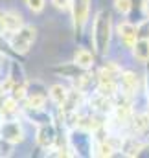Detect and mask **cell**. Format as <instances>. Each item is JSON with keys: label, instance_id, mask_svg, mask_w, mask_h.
Returning a JSON list of instances; mask_svg holds the SVG:
<instances>
[{"label": "cell", "instance_id": "d6986e66", "mask_svg": "<svg viewBox=\"0 0 149 158\" xmlns=\"http://www.w3.org/2000/svg\"><path fill=\"white\" fill-rule=\"evenodd\" d=\"M146 85H147V96H149V63H147V72H146Z\"/></svg>", "mask_w": 149, "mask_h": 158}, {"label": "cell", "instance_id": "9a60e30c", "mask_svg": "<svg viewBox=\"0 0 149 158\" xmlns=\"http://www.w3.org/2000/svg\"><path fill=\"white\" fill-rule=\"evenodd\" d=\"M52 4H53L57 9H66V7H70L72 0H52Z\"/></svg>", "mask_w": 149, "mask_h": 158}, {"label": "cell", "instance_id": "7c38bea8", "mask_svg": "<svg viewBox=\"0 0 149 158\" xmlns=\"http://www.w3.org/2000/svg\"><path fill=\"white\" fill-rule=\"evenodd\" d=\"M114 9L120 13V15H129V11L133 9V2L131 0H114Z\"/></svg>", "mask_w": 149, "mask_h": 158}, {"label": "cell", "instance_id": "8992f818", "mask_svg": "<svg viewBox=\"0 0 149 158\" xmlns=\"http://www.w3.org/2000/svg\"><path fill=\"white\" fill-rule=\"evenodd\" d=\"M138 86H140V81L134 72H131V70L121 72V76H120V94L121 96L133 98L138 92Z\"/></svg>", "mask_w": 149, "mask_h": 158}, {"label": "cell", "instance_id": "52a82bcc", "mask_svg": "<svg viewBox=\"0 0 149 158\" xmlns=\"http://www.w3.org/2000/svg\"><path fill=\"white\" fill-rule=\"evenodd\" d=\"M55 140H57V132H55L52 123H44V125L37 127V134H35L37 145H40L42 149H52Z\"/></svg>", "mask_w": 149, "mask_h": 158}, {"label": "cell", "instance_id": "4fadbf2b", "mask_svg": "<svg viewBox=\"0 0 149 158\" xmlns=\"http://www.w3.org/2000/svg\"><path fill=\"white\" fill-rule=\"evenodd\" d=\"M26 6H28L30 11L40 13V11L44 9V6H46V0H26Z\"/></svg>", "mask_w": 149, "mask_h": 158}, {"label": "cell", "instance_id": "7a4b0ae2", "mask_svg": "<svg viewBox=\"0 0 149 158\" xmlns=\"http://www.w3.org/2000/svg\"><path fill=\"white\" fill-rule=\"evenodd\" d=\"M35 33L37 30L33 26H22L20 30L9 33V44H11V50L17 53V55H24L30 52V46L32 42L35 40Z\"/></svg>", "mask_w": 149, "mask_h": 158}, {"label": "cell", "instance_id": "8fae6325", "mask_svg": "<svg viewBox=\"0 0 149 158\" xmlns=\"http://www.w3.org/2000/svg\"><path fill=\"white\" fill-rule=\"evenodd\" d=\"M48 94H50V99H52L57 107H63L65 101H66V98H68V90H66L63 85H53Z\"/></svg>", "mask_w": 149, "mask_h": 158}, {"label": "cell", "instance_id": "ac0fdd59", "mask_svg": "<svg viewBox=\"0 0 149 158\" xmlns=\"http://www.w3.org/2000/svg\"><path fill=\"white\" fill-rule=\"evenodd\" d=\"M133 2V7H142L144 6V0H131Z\"/></svg>", "mask_w": 149, "mask_h": 158}, {"label": "cell", "instance_id": "9c48e42d", "mask_svg": "<svg viewBox=\"0 0 149 158\" xmlns=\"http://www.w3.org/2000/svg\"><path fill=\"white\" fill-rule=\"evenodd\" d=\"M133 57L138 63H149V39H138L133 46Z\"/></svg>", "mask_w": 149, "mask_h": 158}, {"label": "cell", "instance_id": "30bf717a", "mask_svg": "<svg viewBox=\"0 0 149 158\" xmlns=\"http://www.w3.org/2000/svg\"><path fill=\"white\" fill-rule=\"evenodd\" d=\"M74 63L79 64L81 68H85V70H90L94 66V55L87 48H77L74 53Z\"/></svg>", "mask_w": 149, "mask_h": 158}, {"label": "cell", "instance_id": "3957f363", "mask_svg": "<svg viewBox=\"0 0 149 158\" xmlns=\"http://www.w3.org/2000/svg\"><path fill=\"white\" fill-rule=\"evenodd\" d=\"M70 11H72V26L77 37L83 35L87 20H88V13H90V0H72L70 4Z\"/></svg>", "mask_w": 149, "mask_h": 158}, {"label": "cell", "instance_id": "5b68a950", "mask_svg": "<svg viewBox=\"0 0 149 158\" xmlns=\"http://www.w3.org/2000/svg\"><path fill=\"white\" fill-rule=\"evenodd\" d=\"M116 31H118V37L121 40V44L127 48V50H133L134 42L138 40V28L134 24H131L129 20H121L118 26H116Z\"/></svg>", "mask_w": 149, "mask_h": 158}, {"label": "cell", "instance_id": "6da1fadb", "mask_svg": "<svg viewBox=\"0 0 149 158\" xmlns=\"http://www.w3.org/2000/svg\"><path fill=\"white\" fill-rule=\"evenodd\" d=\"M111 35H112V17L107 9H101V11L96 13L94 26H92V42H94V50H96L98 55H105L109 52Z\"/></svg>", "mask_w": 149, "mask_h": 158}, {"label": "cell", "instance_id": "ba28073f", "mask_svg": "<svg viewBox=\"0 0 149 158\" xmlns=\"http://www.w3.org/2000/svg\"><path fill=\"white\" fill-rule=\"evenodd\" d=\"M2 19L6 24V33H13L17 30H20L24 26L22 22V15L17 11H2Z\"/></svg>", "mask_w": 149, "mask_h": 158}, {"label": "cell", "instance_id": "5bb4252c", "mask_svg": "<svg viewBox=\"0 0 149 158\" xmlns=\"http://www.w3.org/2000/svg\"><path fill=\"white\" fill-rule=\"evenodd\" d=\"M136 28H138V39H149V19L140 22Z\"/></svg>", "mask_w": 149, "mask_h": 158}, {"label": "cell", "instance_id": "277c9868", "mask_svg": "<svg viewBox=\"0 0 149 158\" xmlns=\"http://www.w3.org/2000/svg\"><path fill=\"white\" fill-rule=\"evenodd\" d=\"M0 138L9 140L11 143H19L24 140V129L19 119H6L0 125Z\"/></svg>", "mask_w": 149, "mask_h": 158}, {"label": "cell", "instance_id": "e0dca14e", "mask_svg": "<svg viewBox=\"0 0 149 158\" xmlns=\"http://www.w3.org/2000/svg\"><path fill=\"white\" fill-rule=\"evenodd\" d=\"M6 33V24H4V19H2V11H0V35Z\"/></svg>", "mask_w": 149, "mask_h": 158}, {"label": "cell", "instance_id": "2e32d148", "mask_svg": "<svg viewBox=\"0 0 149 158\" xmlns=\"http://www.w3.org/2000/svg\"><path fill=\"white\" fill-rule=\"evenodd\" d=\"M142 11L146 15V19H149V0H144V6H142Z\"/></svg>", "mask_w": 149, "mask_h": 158}]
</instances>
